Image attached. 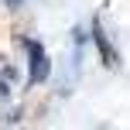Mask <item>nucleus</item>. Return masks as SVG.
<instances>
[{
	"label": "nucleus",
	"instance_id": "1",
	"mask_svg": "<svg viewBox=\"0 0 130 130\" xmlns=\"http://www.w3.org/2000/svg\"><path fill=\"white\" fill-rule=\"evenodd\" d=\"M21 45H24V52H27V82H31V86H41L48 75H52V62H48L45 48H41L34 38H24Z\"/></svg>",
	"mask_w": 130,
	"mask_h": 130
},
{
	"label": "nucleus",
	"instance_id": "2",
	"mask_svg": "<svg viewBox=\"0 0 130 130\" xmlns=\"http://www.w3.org/2000/svg\"><path fill=\"white\" fill-rule=\"evenodd\" d=\"M96 45H99V55L106 58V65H117V55H113V48L106 45V38H103V31L96 27Z\"/></svg>",
	"mask_w": 130,
	"mask_h": 130
},
{
	"label": "nucleus",
	"instance_id": "3",
	"mask_svg": "<svg viewBox=\"0 0 130 130\" xmlns=\"http://www.w3.org/2000/svg\"><path fill=\"white\" fill-rule=\"evenodd\" d=\"M7 7H10V10H17V7H21V0H7Z\"/></svg>",
	"mask_w": 130,
	"mask_h": 130
}]
</instances>
